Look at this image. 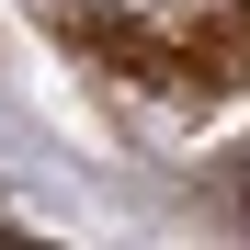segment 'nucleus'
I'll use <instances>...</instances> for the list:
<instances>
[]
</instances>
